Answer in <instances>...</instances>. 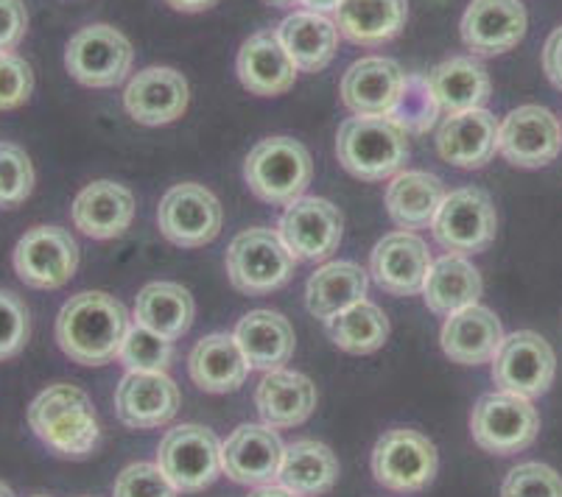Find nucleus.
Instances as JSON below:
<instances>
[{
	"mask_svg": "<svg viewBox=\"0 0 562 497\" xmlns=\"http://www.w3.org/2000/svg\"><path fill=\"white\" fill-rule=\"evenodd\" d=\"M130 332L126 307L110 294L85 291L68 300L56 316V344L81 366L115 361Z\"/></svg>",
	"mask_w": 562,
	"mask_h": 497,
	"instance_id": "nucleus-1",
	"label": "nucleus"
},
{
	"mask_svg": "<svg viewBox=\"0 0 562 497\" xmlns=\"http://www.w3.org/2000/svg\"><path fill=\"white\" fill-rule=\"evenodd\" d=\"M29 425L54 453L68 459L93 453L101 437L93 403L79 386L70 383L45 388L29 406Z\"/></svg>",
	"mask_w": 562,
	"mask_h": 497,
	"instance_id": "nucleus-2",
	"label": "nucleus"
},
{
	"mask_svg": "<svg viewBox=\"0 0 562 497\" xmlns=\"http://www.w3.org/2000/svg\"><path fill=\"white\" fill-rule=\"evenodd\" d=\"M336 154L347 173L378 182L401 173L408 162V132L392 117L352 115L339 126Z\"/></svg>",
	"mask_w": 562,
	"mask_h": 497,
	"instance_id": "nucleus-3",
	"label": "nucleus"
},
{
	"mask_svg": "<svg viewBox=\"0 0 562 497\" xmlns=\"http://www.w3.org/2000/svg\"><path fill=\"white\" fill-rule=\"evenodd\" d=\"M314 177L308 148L294 137L274 135L260 140L244 162L249 191L266 204H294Z\"/></svg>",
	"mask_w": 562,
	"mask_h": 497,
	"instance_id": "nucleus-4",
	"label": "nucleus"
},
{
	"mask_svg": "<svg viewBox=\"0 0 562 497\" xmlns=\"http://www.w3.org/2000/svg\"><path fill=\"white\" fill-rule=\"evenodd\" d=\"M297 258L285 249L274 229L255 227L235 235L227 249V274L233 289L249 296H263L283 289L294 276Z\"/></svg>",
	"mask_w": 562,
	"mask_h": 497,
	"instance_id": "nucleus-5",
	"label": "nucleus"
},
{
	"mask_svg": "<svg viewBox=\"0 0 562 497\" xmlns=\"http://www.w3.org/2000/svg\"><path fill=\"white\" fill-rule=\"evenodd\" d=\"M135 48L130 39L106 23L85 25L68 39L65 48V68L79 84L106 90L117 87L130 76Z\"/></svg>",
	"mask_w": 562,
	"mask_h": 497,
	"instance_id": "nucleus-6",
	"label": "nucleus"
},
{
	"mask_svg": "<svg viewBox=\"0 0 562 497\" xmlns=\"http://www.w3.org/2000/svg\"><path fill=\"white\" fill-rule=\"evenodd\" d=\"M470 433L487 453L513 455L535 444L540 433V414L518 394H484L470 414Z\"/></svg>",
	"mask_w": 562,
	"mask_h": 497,
	"instance_id": "nucleus-7",
	"label": "nucleus"
},
{
	"mask_svg": "<svg viewBox=\"0 0 562 497\" xmlns=\"http://www.w3.org/2000/svg\"><path fill=\"white\" fill-rule=\"evenodd\" d=\"M12 263L29 289L56 291L79 269V246L68 229L40 224L18 240Z\"/></svg>",
	"mask_w": 562,
	"mask_h": 497,
	"instance_id": "nucleus-8",
	"label": "nucleus"
},
{
	"mask_svg": "<svg viewBox=\"0 0 562 497\" xmlns=\"http://www.w3.org/2000/svg\"><path fill=\"white\" fill-rule=\"evenodd\" d=\"M157 464L177 492H199L222 475V442L211 428H171L157 450Z\"/></svg>",
	"mask_w": 562,
	"mask_h": 497,
	"instance_id": "nucleus-9",
	"label": "nucleus"
},
{
	"mask_svg": "<svg viewBox=\"0 0 562 497\" xmlns=\"http://www.w3.org/2000/svg\"><path fill=\"white\" fill-rule=\"evenodd\" d=\"M437 448L420 430H390L372 450V475L392 492L426 489L437 475Z\"/></svg>",
	"mask_w": 562,
	"mask_h": 497,
	"instance_id": "nucleus-10",
	"label": "nucleus"
},
{
	"mask_svg": "<svg viewBox=\"0 0 562 497\" xmlns=\"http://www.w3.org/2000/svg\"><path fill=\"white\" fill-rule=\"evenodd\" d=\"M431 229L437 244L446 246L451 255L484 252L495 240V229H498L493 199L482 188L453 191L439 207Z\"/></svg>",
	"mask_w": 562,
	"mask_h": 497,
	"instance_id": "nucleus-11",
	"label": "nucleus"
},
{
	"mask_svg": "<svg viewBox=\"0 0 562 497\" xmlns=\"http://www.w3.org/2000/svg\"><path fill=\"white\" fill-rule=\"evenodd\" d=\"M557 358L543 336L518 330L504 338L498 355L493 358V381L501 392L535 399L554 383Z\"/></svg>",
	"mask_w": 562,
	"mask_h": 497,
	"instance_id": "nucleus-12",
	"label": "nucleus"
},
{
	"mask_svg": "<svg viewBox=\"0 0 562 497\" xmlns=\"http://www.w3.org/2000/svg\"><path fill=\"white\" fill-rule=\"evenodd\" d=\"M222 204L202 184H177L162 196L157 207V227L171 244L182 249L211 244L222 233Z\"/></svg>",
	"mask_w": 562,
	"mask_h": 497,
	"instance_id": "nucleus-13",
	"label": "nucleus"
},
{
	"mask_svg": "<svg viewBox=\"0 0 562 497\" xmlns=\"http://www.w3.org/2000/svg\"><path fill=\"white\" fill-rule=\"evenodd\" d=\"M345 218L328 199H297L289 204L278 224L285 249L297 260H325L339 249Z\"/></svg>",
	"mask_w": 562,
	"mask_h": 497,
	"instance_id": "nucleus-14",
	"label": "nucleus"
},
{
	"mask_svg": "<svg viewBox=\"0 0 562 497\" xmlns=\"http://www.w3.org/2000/svg\"><path fill=\"white\" fill-rule=\"evenodd\" d=\"M562 148V123L546 106L526 104L498 126V151L518 168H543Z\"/></svg>",
	"mask_w": 562,
	"mask_h": 497,
	"instance_id": "nucleus-15",
	"label": "nucleus"
},
{
	"mask_svg": "<svg viewBox=\"0 0 562 497\" xmlns=\"http://www.w3.org/2000/svg\"><path fill=\"white\" fill-rule=\"evenodd\" d=\"M406 70L390 56H364L341 76V101L352 115L390 117L397 106Z\"/></svg>",
	"mask_w": 562,
	"mask_h": 497,
	"instance_id": "nucleus-16",
	"label": "nucleus"
},
{
	"mask_svg": "<svg viewBox=\"0 0 562 497\" xmlns=\"http://www.w3.org/2000/svg\"><path fill=\"white\" fill-rule=\"evenodd\" d=\"M285 444L269 425H241L222 444V473L244 486H269L283 467Z\"/></svg>",
	"mask_w": 562,
	"mask_h": 497,
	"instance_id": "nucleus-17",
	"label": "nucleus"
},
{
	"mask_svg": "<svg viewBox=\"0 0 562 497\" xmlns=\"http://www.w3.org/2000/svg\"><path fill=\"white\" fill-rule=\"evenodd\" d=\"M180 411V388L166 372H126L117 383L115 414L126 428L149 430L168 425Z\"/></svg>",
	"mask_w": 562,
	"mask_h": 497,
	"instance_id": "nucleus-18",
	"label": "nucleus"
},
{
	"mask_svg": "<svg viewBox=\"0 0 562 497\" xmlns=\"http://www.w3.org/2000/svg\"><path fill=\"white\" fill-rule=\"evenodd\" d=\"M191 101V90L180 70L146 68L124 90V106L130 117L143 126H166L180 121Z\"/></svg>",
	"mask_w": 562,
	"mask_h": 497,
	"instance_id": "nucleus-19",
	"label": "nucleus"
},
{
	"mask_svg": "<svg viewBox=\"0 0 562 497\" xmlns=\"http://www.w3.org/2000/svg\"><path fill=\"white\" fill-rule=\"evenodd\" d=\"M428 269H431V255L426 240L406 229L383 235L372 249V280L392 296L420 294Z\"/></svg>",
	"mask_w": 562,
	"mask_h": 497,
	"instance_id": "nucleus-20",
	"label": "nucleus"
},
{
	"mask_svg": "<svg viewBox=\"0 0 562 497\" xmlns=\"http://www.w3.org/2000/svg\"><path fill=\"white\" fill-rule=\"evenodd\" d=\"M459 34L473 54H507L526 34L524 3L520 0H473L464 9Z\"/></svg>",
	"mask_w": 562,
	"mask_h": 497,
	"instance_id": "nucleus-21",
	"label": "nucleus"
},
{
	"mask_svg": "<svg viewBox=\"0 0 562 497\" xmlns=\"http://www.w3.org/2000/svg\"><path fill=\"white\" fill-rule=\"evenodd\" d=\"M498 126L493 112L484 106L448 115L437 129V154L448 166L468 171L487 166L498 151Z\"/></svg>",
	"mask_w": 562,
	"mask_h": 497,
	"instance_id": "nucleus-22",
	"label": "nucleus"
},
{
	"mask_svg": "<svg viewBox=\"0 0 562 497\" xmlns=\"http://www.w3.org/2000/svg\"><path fill=\"white\" fill-rule=\"evenodd\" d=\"M70 218H74V227L87 238H117L130 229L132 218H135V196L124 184L99 179V182L87 184L76 196Z\"/></svg>",
	"mask_w": 562,
	"mask_h": 497,
	"instance_id": "nucleus-23",
	"label": "nucleus"
},
{
	"mask_svg": "<svg viewBox=\"0 0 562 497\" xmlns=\"http://www.w3.org/2000/svg\"><path fill=\"white\" fill-rule=\"evenodd\" d=\"M238 79L255 95H283L297 81V68L285 54L278 31H258L238 50Z\"/></svg>",
	"mask_w": 562,
	"mask_h": 497,
	"instance_id": "nucleus-24",
	"label": "nucleus"
},
{
	"mask_svg": "<svg viewBox=\"0 0 562 497\" xmlns=\"http://www.w3.org/2000/svg\"><path fill=\"white\" fill-rule=\"evenodd\" d=\"M504 327L498 316L482 305H470L457 310L442 325V350L451 361L464 363V366H479L498 355L504 344Z\"/></svg>",
	"mask_w": 562,
	"mask_h": 497,
	"instance_id": "nucleus-25",
	"label": "nucleus"
},
{
	"mask_svg": "<svg viewBox=\"0 0 562 497\" xmlns=\"http://www.w3.org/2000/svg\"><path fill=\"white\" fill-rule=\"evenodd\" d=\"M255 406L269 428H297L314 414L316 386L300 372L274 369V372H266V377L260 381L258 392H255Z\"/></svg>",
	"mask_w": 562,
	"mask_h": 497,
	"instance_id": "nucleus-26",
	"label": "nucleus"
},
{
	"mask_svg": "<svg viewBox=\"0 0 562 497\" xmlns=\"http://www.w3.org/2000/svg\"><path fill=\"white\" fill-rule=\"evenodd\" d=\"M278 37L285 54L291 56L294 68L305 74L325 70L334 61L339 48V25L328 14H316L303 9L294 12L278 25Z\"/></svg>",
	"mask_w": 562,
	"mask_h": 497,
	"instance_id": "nucleus-27",
	"label": "nucleus"
},
{
	"mask_svg": "<svg viewBox=\"0 0 562 497\" xmlns=\"http://www.w3.org/2000/svg\"><path fill=\"white\" fill-rule=\"evenodd\" d=\"M426 84L439 112H446V115L476 110L490 99V90H493L487 68L473 56H451V59L439 61L437 68L428 70Z\"/></svg>",
	"mask_w": 562,
	"mask_h": 497,
	"instance_id": "nucleus-28",
	"label": "nucleus"
},
{
	"mask_svg": "<svg viewBox=\"0 0 562 497\" xmlns=\"http://www.w3.org/2000/svg\"><path fill=\"white\" fill-rule=\"evenodd\" d=\"M188 372H191V381L202 392L227 394L244 386L249 375V363L238 341H235V336L213 332V336L202 338L191 350Z\"/></svg>",
	"mask_w": 562,
	"mask_h": 497,
	"instance_id": "nucleus-29",
	"label": "nucleus"
},
{
	"mask_svg": "<svg viewBox=\"0 0 562 497\" xmlns=\"http://www.w3.org/2000/svg\"><path fill=\"white\" fill-rule=\"evenodd\" d=\"M235 341L241 347L249 369L274 372L294 355V330L289 319L274 310H252L235 327Z\"/></svg>",
	"mask_w": 562,
	"mask_h": 497,
	"instance_id": "nucleus-30",
	"label": "nucleus"
},
{
	"mask_svg": "<svg viewBox=\"0 0 562 497\" xmlns=\"http://www.w3.org/2000/svg\"><path fill=\"white\" fill-rule=\"evenodd\" d=\"M446 188L437 173L401 171L386 188V210L403 229H426L446 202Z\"/></svg>",
	"mask_w": 562,
	"mask_h": 497,
	"instance_id": "nucleus-31",
	"label": "nucleus"
},
{
	"mask_svg": "<svg viewBox=\"0 0 562 497\" xmlns=\"http://www.w3.org/2000/svg\"><path fill=\"white\" fill-rule=\"evenodd\" d=\"M408 18L406 0H341L336 9L339 34L356 45H381L395 39Z\"/></svg>",
	"mask_w": 562,
	"mask_h": 497,
	"instance_id": "nucleus-32",
	"label": "nucleus"
},
{
	"mask_svg": "<svg viewBox=\"0 0 562 497\" xmlns=\"http://www.w3.org/2000/svg\"><path fill=\"white\" fill-rule=\"evenodd\" d=\"M482 289L484 283L476 266L464 260L462 255H446L428 269L423 296H426L428 310L439 316H451L462 307L479 305Z\"/></svg>",
	"mask_w": 562,
	"mask_h": 497,
	"instance_id": "nucleus-33",
	"label": "nucleus"
},
{
	"mask_svg": "<svg viewBox=\"0 0 562 497\" xmlns=\"http://www.w3.org/2000/svg\"><path fill=\"white\" fill-rule=\"evenodd\" d=\"M339 481V459L322 442H294L285 448L278 484L297 497H319Z\"/></svg>",
	"mask_w": 562,
	"mask_h": 497,
	"instance_id": "nucleus-34",
	"label": "nucleus"
},
{
	"mask_svg": "<svg viewBox=\"0 0 562 497\" xmlns=\"http://www.w3.org/2000/svg\"><path fill=\"white\" fill-rule=\"evenodd\" d=\"M367 285H370V280H367V271L361 266L336 260V263L322 266L319 271L311 274L305 302H308L311 314L328 321L356 302H364Z\"/></svg>",
	"mask_w": 562,
	"mask_h": 497,
	"instance_id": "nucleus-35",
	"label": "nucleus"
},
{
	"mask_svg": "<svg viewBox=\"0 0 562 497\" xmlns=\"http://www.w3.org/2000/svg\"><path fill=\"white\" fill-rule=\"evenodd\" d=\"M193 305L191 291L182 289L180 283H149L137 294L135 302V321L143 327H149L157 336L182 338L193 325Z\"/></svg>",
	"mask_w": 562,
	"mask_h": 497,
	"instance_id": "nucleus-36",
	"label": "nucleus"
},
{
	"mask_svg": "<svg viewBox=\"0 0 562 497\" xmlns=\"http://www.w3.org/2000/svg\"><path fill=\"white\" fill-rule=\"evenodd\" d=\"M330 341L350 355H370L381 350L390 338V319L372 302H356L341 310L339 316L328 319Z\"/></svg>",
	"mask_w": 562,
	"mask_h": 497,
	"instance_id": "nucleus-37",
	"label": "nucleus"
},
{
	"mask_svg": "<svg viewBox=\"0 0 562 497\" xmlns=\"http://www.w3.org/2000/svg\"><path fill=\"white\" fill-rule=\"evenodd\" d=\"M117 358L130 372H166L173 361V341L157 336L149 327L135 325L126 332Z\"/></svg>",
	"mask_w": 562,
	"mask_h": 497,
	"instance_id": "nucleus-38",
	"label": "nucleus"
},
{
	"mask_svg": "<svg viewBox=\"0 0 562 497\" xmlns=\"http://www.w3.org/2000/svg\"><path fill=\"white\" fill-rule=\"evenodd\" d=\"M34 191L32 157L18 143L0 140V207H18Z\"/></svg>",
	"mask_w": 562,
	"mask_h": 497,
	"instance_id": "nucleus-39",
	"label": "nucleus"
},
{
	"mask_svg": "<svg viewBox=\"0 0 562 497\" xmlns=\"http://www.w3.org/2000/svg\"><path fill=\"white\" fill-rule=\"evenodd\" d=\"M437 112L439 106L428 90L426 76H406V87L390 117L406 132H426L437 121Z\"/></svg>",
	"mask_w": 562,
	"mask_h": 497,
	"instance_id": "nucleus-40",
	"label": "nucleus"
},
{
	"mask_svg": "<svg viewBox=\"0 0 562 497\" xmlns=\"http://www.w3.org/2000/svg\"><path fill=\"white\" fill-rule=\"evenodd\" d=\"M501 497H562V475L549 464H518L501 484Z\"/></svg>",
	"mask_w": 562,
	"mask_h": 497,
	"instance_id": "nucleus-41",
	"label": "nucleus"
},
{
	"mask_svg": "<svg viewBox=\"0 0 562 497\" xmlns=\"http://www.w3.org/2000/svg\"><path fill=\"white\" fill-rule=\"evenodd\" d=\"M29 332H32V319L25 302L14 291L0 289V361L23 352Z\"/></svg>",
	"mask_w": 562,
	"mask_h": 497,
	"instance_id": "nucleus-42",
	"label": "nucleus"
},
{
	"mask_svg": "<svg viewBox=\"0 0 562 497\" xmlns=\"http://www.w3.org/2000/svg\"><path fill=\"white\" fill-rule=\"evenodd\" d=\"M112 497H177V486L168 481L160 464H130L117 475Z\"/></svg>",
	"mask_w": 562,
	"mask_h": 497,
	"instance_id": "nucleus-43",
	"label": "nucleus"
},
{
	"mask_svg": "<svg viewBox=\"0 0 562 497\" xmlns=\"http://www.w3.org/2000/svg\"><path fill=\"white\" fill-rule=\"evenodd\" d=\"M34 74L32 65L14 50L0 54V112L18 110L32 99Z\"/></svg>",
	"mask_w": 562,
	"mask_h": 497,
	"instance_id": "nucleus-44",
	"label": "nucleus"
},
{
	"mask_svg": "<svg viewBox=\"0 0 562 497\" xmlns=\"http://www.w3.org/2000/svg\"><path fill=\"white\" fill-rule=\"evenodd\" d=\"M29 31V12L23 0H0V54L14 50Z\"/></svg>",
	"mask_w": 562,
	"mask_h": 497,
	"instance_id": "nucleus-45",
	"label": "nucleus"
},
{
	"mask_svg": "<svg viewBox=\"0 0 562 497\" xmlns=\"http://www.w3.org/2000/svg\"><path fill=\"white\" fill-rule=\"evenodd\" d=\"M543 70L551 84L562 90V25L551 31V37L543 45Z\"/></svg>",
	"mask_w": 562,
	"mask_h": 497,
	"instance_id": "nucleus-46",
	"label": "nucleus"
},
{
	"mask_svg": "<svg viewBox=\"0 0 562 497\" xmlns=\"http://www.w3.org/2000/svg\"><path fill=\"white\" fill-rule=\"evenodd\" d=\"M168 7L177 9V12H207V9H213L218 3V0H166Z\"/></svg>",
	"mask_w": 562,
	"mask_h": 497,
	"instance_id": "nucleus-47",
	"label": "nucleus"
},
{
	"mask_svg": "<svg viewBox=\"0 0 562 497\" xmlns=\"http://www.w3.org/2000/svg\"><path fill=\"white\" fill-rule=\"evenodd\" d=\"M308 12H316V14H328V12H336V9L341 7V0H300Z\"/></svg>",
	"mask_w": 562,
	"mask_h": 497,
	"instance_id": "nucleus-48",
	"label": "nucleus"
},
{
	"mask_svg": "<svg viewBox=\"0 0 562 497\" xmlns=\"http://www.w3.org/2000/svg\"><path fill=\"white\" fill-rule=\"evenodd\" d=\"M249 497H297V495H294V492H289V489H283V486L269 484V486H260V489L252 492Z\"/></svg>",
	"mask_w": 562,
	"mask_h": 497,
	"instance_id": "nucleus-49",
	"label": "nucleus"
},
{
	"mask_svg": "<svg viewBox=\"0 0 562 497\" xmlns=\"http://www.w3.org/2000/svg\"><path fill=\"white\" fill-rule=\"evenodd\" d=\"M266 3H274V7H294L300 0H266Z\"/></svg>",
	"mask_w": 562,
	"mask_h": 497,
	"instance_id": "nucleus-50",
	"label": "nucleus"
},
{
	"mask_svg": "<svg viewBox=\"0 0 562 497\" xmlns=\"http://www.w3.org/2000/svg\"><path fill=\"white\" fill-rule=\"evenodd\" d=\"M0 497H14V492L9 489V486L3 484V481H0Z\"/></svg>",
	"mask_w": 562,
	"mask_h": 497,
	"instance_id": "nucleus-51",
	"label": "nucleus"
},
{
	"mask_svg": "<svg viewBox=\"0 0 562 497\" xmlns=\"http://www.w3.org/2000/svg\"><path fill=\"white\" fill-rule=\"evenodd\" d=\"M37 497H48V495H37Z\"/></svg>",
	"mask_w": 562,
	"mask_h": 497,
	"instance_id": "nucleus-52",
	"label": "nucleus"
}]
</instances>
